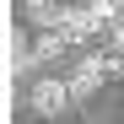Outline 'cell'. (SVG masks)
<instances>
[{
    "label": "cell",
    "mask_w": 124,
    "mask_h": 124,
    "mask_svg": "<svg viewBox=\"0 0 124 124\" xmlns=\"http://www.w3.org/2000/svg\"><path fill=\"white\" fill-rule=\"evenodd\" d=\"M124 65V54H86L76 65V76H70V86H76V97H86V92H97L102 81H108L113 70Z\"/></svg>",
    "instance_id": "cell-1"
},
{
    "label": "cell",
    "mask_w": 124,
    "mask_h": 124,
    "mask_svg": "<svg viewBox=\"0 0 124 124\" xmlns=\"http://www.w3.org/2000/svg\"><path fill=\"white\" fill-rule=\"evenodd\" d=\"M59 32H65L70 43H92V38L102 32V16L92 6H65V11H59Z\"/></svg>",
    "instance_id": "cell-2"
},
{
    "label": "cell",
    "mask_w": 124,
    "mask_h": 124,
    "mask_svg": "<svg viewBox=\"0 0 124 124\" xmlns=\"http://www.w3.org/2000/svg\"><path fill=\"white\" fill-rule=\"evenodd\" d=\"M70 97H76L70 81H38L32 86V108L38 113H59V108H70Z\"/></svg>",
    "instance_id": "cell-3"
},
{
    "label": "cell",
    "mask_w": 124,
    "mask_h": 124,
    "mask_svg": "<svg viewBox=\"0 0 124 124\" xmlns=\"http://www.w3.org/2000/svg\"><path fill=\"white\" fill-rule=\"evenodd\" d=\"M113 43H119V54H124V22H119V27H113Z\"/></svg>",
    "instance_id": "cell-4"
}]
</instances>
